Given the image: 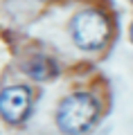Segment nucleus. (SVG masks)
Listing matches in <instances>:
<instances>
[{
    "mask_svg": "<svg viewBox=\"0 0 133 135\" xmlns=\"http://www.w3.org/2000/svg\"><path fill=\"white\" fill-rule=\"evenodd\" d=\"M99 115V106L88 92H72L59 104L57 124L66 135H84L93 128Z\"/></svg>",
    "mask_w": 133,
    "mask_h": 135,
    "instance_id": "f257e3e1",
    "label": "nucleus"
},
{
    "mask_svg": "<svg viewBox=\"0 0 133 135\" xmlns=\"http://www.w3.org/2000/svg\"><path fill=\"white\" fill-rule=\"evenodd\" d=\"M131 5H133V0H131Z\"/></svg>",
    "mask_w": 133,
    "mask_h": 135,
    "instance_id": "423d86ee",
    "label": "nucleus"
},
{
    "mask_svg": "<svg viewBox=\"0 0 133 135\" xmlns=\"http://www.w3.org/2000/svg\"><path fill=\"white\" fill-rule=\"evenodd\" d=\"M25 72L36 81H48L59 72V68L50 56H34L25 63Z\"/></svg>",
    "mask_w": 133,
    "mask_h": 135,
    "instance_id": "20e7f679",
    "label": "nucleus"
},
{
    "mask_svg": "<svg viewBox=\"0 0 133 135\" xmlns=\"http://www.w3.org/2000/svg\"><path fill=\"white\" fill-rule=\"evenodd\" d=\"M70 34L79 50L93 52V50H99L106 45L108 34H111V25L104 14H99L95 9H86L72 18Z\"/></svg>",
    "mask_w": 133,
    "mask_h": 135,
    "instance_id": "f03ea898",
    "label": "nucleus"
},
{
    "mask_svg": "<svg viewBox=\"0 0 133 135\" xmlns=\"http://www.w3.org/2000/svg\"><path fill=\"white\" fill-rule=\"evenodd\" d=\"M32 95L25 86H9L0 92V115L11 124H18L29 115Z\"/></svg>",
    "mask_w": 133,
    "mask_h": 135,
    "instance_id": "7ed1b4c3",
    "label": "nucleus"
},
{
    "mask_svg": "<svg viewBox=\"0 0 133 135\" xmlns=\"http://www.w3.org/2000/svg\"><path fill=\"white\" fill-rule=\"evenodd\" d=\"M131 43H133V23H131Z\"/></svg>",
    "mask_w": 133,
    "mask_h": 135,
    "instance_id": "39448f33",
    "label": "nucleus"
}]
</instances>
